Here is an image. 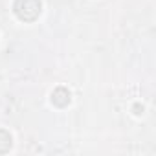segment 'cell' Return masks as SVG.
<instances>
[{
    "instance_id": "obj_1",
    "label": "cell",
    "mask_w": 156,
    "mask_h": 156,
    "mask_svg": "<svg viewBox=\"0 0 156 156\" xmlns=\"http://www.w3.org/2000/svg\"><path fill=\"white\" fill-rule=\"evenodd\" d=\"M13 11L22 22H33L42 11V2L41 0H15Z\"/></svg>"
},
{
    "instance_id": "obj_2",
    "label": "cell",
    "mask_w": 156,
    "mask_h": 156,
    "mask_svg": "<svg viewBox=\"0 0 156 156\" xmlns=\"http://www.w3.org/2000/svg\"><path fill=\"white\" fill-rule=\"evenodd\" d=\"M70 101H72V94H70L68 88H64V87H57V88L51 92V103H53L55 107L64 108L66 105H70Z\"/></svg>"
},
{
    "instance_id": "obj_3",
    "label": "cell",
    "mask_w": 156,
    "mask_h": 156,
    "mask_svg": "<svg viewBox=\"0 0 156 156\" xmlns=\"http://www.w3.org/2000/svg\"><path fill=\"white\" fill-rule=\"evenodd\" d=\"M13 147V138L6 129H0V154L9 152V149Z\"/></svg>"
}]
</instances>
